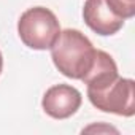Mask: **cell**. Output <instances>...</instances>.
I'll return each mask as SVG.
<instances>
[{"label":"cell","instance_id":"5","mask_svg":"<svg viewBox=\"0 0 135 135\" xmlns=\"http://www.w3.org/2000/svg\"><path fill=\"white\" fill-rule=\"evenodd\" d=\"M83 18L86 26L102 37L114 35L124 26V18H121L107 0H86L83 8Z\"/></svg>","mask_w":135,"mask_h":135},{"label":"cell","instance_id":"6","mask_svg":"<svg viewBox=\"0 0 135 135\" xmlns=\"http://www.w3.org/2000/svg\"><path fill=\"white\" fill-rule=\"evenodd\" d=\"M119 75H118V67H116L114 59L108 52L97 49L91 69L83 76L81 81H84V84H88V89H95V88H102V86L111 83Z\"/></svg>","mask_w":135,"mask_h":135},{"label":"cell","instance_id":"8","mask_svg":"<svg viewBox=\"0 0 135 135\" xmlns=\"http://www.w3.org/2000/svg\"><path fill=\"white\" fill-rule=\"evenodd\" d=\"M2 69H3V56L0 52V73H2Z\"/></svg>","mask_w":135,"mask_h":135},{"label":"cell","instance_id":"4","mask_svg":"<svg viewBox=\"0 0 135 135\" xmlns=\"http://www.w3.org/2000/svg\"><path fill=\"white\" fill-rule=\"evenodd\" d=\"M81 92L70 84H56L49 88L41 100L45 113L54 119H67L81 107Z\"/></svg>","mask_w":135,"mask_h":135},{"label":"cell","instance_id":"2","mask_svg":"<svg viewBox=\"0 0 135 135\" xmlns=\"http://www.w3.org/2000/svg\"><path fill=\"white\" fill-rule=\"evenodd\" d=\"M18 33L21 41L37 51L51 49L60 33L56 15L45 7H33L24 11L18 21Z\"/></svg>","mask_w":135,"mask_h":135},{"label":"cell","instance_id":"3","mask_svg":"<svg viewBox=\"0 0 135 135\" xmlns=\"http://www.w3.org/2000/svg\"><path fill=\"white\" fill-rule=\"evenodd\" d=\"M88 99L100 111L130 118L135 113V83L118 76L102 88L88 89Z\"/></svg>","mask_w":135,"mask_h":135},{"label":"cell","instance_id":"1","mask_svg":"<svg viewBox=\"0 0 135 135\" xmlns=\"http://www.w3.org/2000/svg\"><path fill=\"white\" fill-rule=\"evenodd\" d=\"M95 51L84 33L76 29H65L51 46V59L64 76L83 80L94 62Z\"/></svg>","mask_w":135,"mask_h":135},{"label":"cell","instance_id":"7","mask_svg":"<svg viewBox=\"0 0 135 135\" xmlns=\"http://www.w3.org/2000/svg\"><path fill=\"white\" fill-rule=\"evenodd\" d=\"M110 7L124 19L135 16V0H107Z\"/></svg>","mask_w":135,"mask_h":135}]
</instances>
